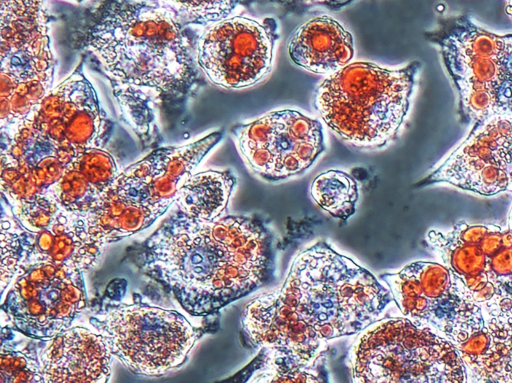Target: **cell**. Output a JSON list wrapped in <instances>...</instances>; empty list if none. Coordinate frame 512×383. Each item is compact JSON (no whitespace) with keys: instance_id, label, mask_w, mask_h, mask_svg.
Listing matches in <instances>:
<instances>
[{"instance_id":"6da1fadb","label":"cell","mask_w":512,"mask_h":383,"mask_svg":"<svg viewBox=\"0 0 512 383\" xmlns=\"http://www.w3.org/2000/svg\"><path fill=\"white\" fill-rule=\"evenodd\" d=\"M84 44L144 141L153 136L159 105L189 94L197 80L183 25L154 0H105L91 16Z\"/></svg>"},{"instance_id":"7a4b0ae2","label":"cell","mask_w":512,"mask_h":383,"mask_svg":"<svg viewBox=\"0 0 512 383\" xmlns=\"http://www.w3.org/2000/svg\"><path fill=\"white\" fill-rule=\"evenodd\" d=\"M274 236L257 217L182 212L146 243L145 265L190 314L205 316L275 280Z\"/></svg>"},{"instance_id":"3957f363","label":"cell","mask_w":512,"mask_h":383,"mask_svg":"<svg viewBox=\"0 0 512 383\" xmlns=\"http://www.w3.org/2000/svg\"><path fill=\"white\" fill-rule=\"evenodd\" d=\"M280 292L327 341L359 334L393 301L371 272L322 240L295 257Z\"/></svg>"},{"instance_id":"277c9868","label":"cell","mask_w":512,"mask_h":383,"mask_svg":"<svg viewBox=\"0 0 512 383\" xmlns=\"http://www.w3.org/2000/svg\"><path fill=\"white\" fill-rule=\"evenodd\" d=\"M419 67L417 61L398 68L349 63L317 86L314 108L344 142L361 149L386 147L408 114Z\"/></svg>"},{"instance_id":"5b68a950","label":"cell","mask_w":512,"mask_h":383,"mask_svg":"<svg viewBox=\"0 0 512 383\" xmlns=\"http://www.w3.org/2000/svg\"><path fill=\"white\" fill-rule=\"evenodd\" d=\"M358 383H463L468 373L457 347L408 317L378 319L358 334L348 353Z\"/></svg>"},{"instance_id":"8992f818","label":"cell","mask_w":512,"mask_h":383,"mask_svg":"<svg viewBox=\"0 0 512 383\" xmlns=\"http://www.w3.org/2000/svg\"><path fill=\"white\" fill-rule=\"evenodd\" d=\"M50 19L44 0H1V134L14 129L53 88Z\"/></svg>"},{"instance_id":"52a82bcc","label":"cell","mask_w":512,"mask_h":383,"mask_svg":"<svg viewBox=\"0 0 512 383\" xmlns=\"http://www.w3.org/2000/svg\"><path fill=\"white\" fill-rule=\"evenodd\" d=\"M111 131L112 123L79 66L1 139L69 164L88 149L102 148Z\"/></svg>"},{"instance_id":"ba28073f","label":"cell","mask_w":512,"mask_h":383,"mask_svg":"<svg viewBox=\"0 0 512 383\" xmlns=\"http://www.w3.org/2000/svg\"><path fill=\"white\" fill-rule=\"evenodd\" d=\"M428 243L464 283L484 316H512V231L464 220L447 231L430 230Z\"/></svg>"},{"instance_id":"9c48e42d","label":"cell","mask_w":512,"mask_h":383,"mask_svg":"<svg viewBox=\"0 0 512 383\" xmlns=\"http://www.w3.org/2000/svg\"><path fill=\"white\" fill-rule=\"evenodd\" d=\"M90 323L112 354L134 373L159 376L182 365L198 338L184 316L145 304L99 312Z\"/></svg>"},{"instance_id":"30bf717a","label":"cell","mask_w":512,"mask_h":383,"mask_svg":"<svg viewBox=\"0 0 512 383\" xmlns=\"http://www.w3.org/2000/svg\"><path fill=\"white\" fill-rule=\"evenodd\" d=\"M426 37L439 47L458 91L460 120L474 125L495 115L506 35L488 32L467 16H458L441 21Z\"/></svg>"},{"instance_id":"8fae6325","label":"cell","mask_w":512,"mask_h":383,"mask_svg":"<svg viewBox=\"0 0 512 383\" xmlns=\"http://www.w3.org/2000/svg\"><path fill=\"white\" fill-rule=\"evenodd\" d=\"M379 278L405 317L430 326L455 346L485 325L481 307L445 265L416 261Z\"/></svg>"},{"instance_id":"7c38bea8","label":"cell","mask_w":512,"mask_h":383,"mask_svg":"<svg viewBox=\"0 0 512 383\" xmlns=\"http://www.w3.org/2000/svg\"><path fill=\"white\" fill-rule=\"evenodd\" d=\"M231 132L252 171L269 182L303 174L325 150L322 123L293 109L271 111Z\"/></svg>"},{"instance_id":"4fadbf2b","label":"cell","mask_w":512,"mask_h":383,"mask_svg":"<svg viewBox=\"0 0 512 383\" xmlns=\"http://www.w3.org/2000/svg\"><path fill=\"white\" fill-rule=\"evenodd\" d=\"M81 272L51 263L31 265L17 277L2 309L22 334L52 339L86 307Z\"/></svg>"},{"instance_id":"5bb4252c","label":"cell","mask_w":512,"mask_h":383,"mask_svg":"<svg viewBox=\"0 0 512 383\" xmlns=\"http://www.w3.org/2000/svg\"><path fill=\"white\" fill-rule=\"evenodd\" d=\"M274 18L234 16L214 23L199 37L196 60L208 80L226 89L257 84L272 69L278 39Z\"/></svg>"},{"instance_id":"9a60e30c","label":"cell","mask_w":512,"mask_h":383,"mask_svg":"<svg viewBox=\"0 0 512 383\" xmlns=\"http://www.w3.org/2000/svg\"><path fill=\"white\" fill-rule=\"evenodd\" d=\"M436 182L485 196L512 192V114L474 124L466 140L422 183Z\"/></svg>"},{"instance_id":"2e32d148","label":"cell","mask_w":512,"mask_h":383,"mask_svg":"<svg viewBox=\"0 0 512 383\" xmlns=\"http://www.w3.org/2000/svg\"><path fill=\"white\" fill-rule=\"evenodd\" d=\"M242 327L258 359L292 366H315L326 361L327 340L297 313L280 290L263 294L245 307Z\"/></svg>"},{"instance_id":"e0dca14e","label":"cell","mask_w":512,"mask_h":383,"mask_svg":"<svg viewBox=\"0 0 512 383\" xmlns=\"http://www.w3.org/2000/svg\"><path fill=\"white\" fill-rule=\"evenodd\" d=\"M222 138L223 131L218 130L183 146L156 149L119 173L109 189L161 216L175 201L179 188Z\"/></svg>"},{"instance_id":"ac0fdd59","label":"cell","mask_w":512,"mask_h":383,"mask_svg":"<svg viewBox=\"0 0 512 383\" xmlns=\"http://www.w3.org/2000/svg\"><path fill=\"white\" fill-rule=\"evenodd\" d=\"M21 240L23 271L37 263L85 271L97 263L103 247L91 239L79 212L61 208L43 229L32 232L21 226Z\"/></svg>"},{"instance_id":"d6986e66","label":"cell","mask_w":512,"mask_h":383,"mask_svg":"<svg viewBox=\"0 0 512 383\" xmlns=\"http://www.w3.org/2000/svg\"><path fill=\"white\" fill-rule=\"evenodd\" d=\"M112 352L100 333L72 327L52 338L40 355L44 382L108 381Z\"/></svg>"},{"instance_id":"ffe728a7","label":"cell","mask_w":512,"mask_h":383,"mask_svg":"<svg viewBox=\"0 0 512 383\" xmlns=\"http://www.w3.org/2000/svg\"><path fill=\"white\" fill-rule=\"evenodd\" d=\"M288 55L297 66L320 75H331L350 63L353 37L338 21L321 15L300 25L291 36Z\"/></svg>"},{"instance_id":"44dd1931","label":"cell","mask_w":512,"mask_h":383,"mask_svg":"<svg viewBox=\"0 0 512 383\" xmlns=\"http://www.w3.org/2000/svg\"><path fill=\"white\" fill-rule=\"evenodd\" d=\"M485 317L484 327L456 345L468 382H512V316Z\"/></svg>"},{"instance_id":"7402d4cb","label":"cell","mask_w":512,"mask_h":383,"mask_svg":"<svg viewBox=\"0 0 512 383\" xmlns=\"http://www.w3.org/2000/svg\"><path fill=\"white\" fill-rule=\"evenodd\" d=\"M79 213L89 236L101 246L138 232L159 217L147 206L124 199L109 187L91 210Z\"/></svg>"},{"instance_id":"603a6c76","label":"cell","mask_w":512,"mask_h":383,"mask_svg":"<svg viewBox=\"0 0 512 383\" xmlns=\"http://www.w3.org/2000/svg\"><path fill=\"white\" fill-rule=\"evenodd\" d=\"M236 182L230 170L199 172L179 188L174 202L180 212L192 219L215 221L225 212Z\"/></svg>"},{"instance_id":"cb8c5ba5","label":"cell","mask_w":512,"mask_h":383,"mask_svg":"<svg viewBox=\"0 0 512 383\" xmlns=\"http://www.w3.org/2000/svg\"><path fill=\"white\" fill-rule=\"evenodd\" d=\"M310 194L322 210L346 221L356 211L358 183L350 174L331 169L316 176Z\"/></svg>"},{"instance_id":"d4e9b609","label":"cell","mask_w":512,"mask_h":383,"mask_svg":"<svg viewBox=\"0 0 512 383\" xmlns=\"http://www.w3.org/2000/svg\"><path fill=\"white\" fill-rule=\"evenodd\" d=\"M102 193L70 162L61 178L43 196L61 209L86 212L97 204Z\"/></svg>"},{"instance_id":"484cf974","label":"cell","mask_w":512,"mask_h":383,"mask_svg":"<svg viewBox=\"0 0 512 383\" xmlns=\"http://www.w3.org/2000/svg\"><path fill=\"white\" fill-rule=\"evenodd\" d=\"M182 25L214 24L228 18L242 0H154Z\"/></svg>"},{"instance_id":"4316f807","label":"cell","mask_w":512,"mask_h":383,"mask_svg":"<svg viewBox=\"0 0 512 383\" xmlns=\"http://www.w3.org/2000/svg\"><path fill=\"white\" fill-rule=\"evenodd\" d=\"M252 374L248 382H327L325 363L315 366H291L281 363L264 362L257 359L252 363Z\"/></svg>"},{"instance_id":"83f0119b","label":"cell","mask_w":512,"mask_h":383,"mask_svg":"<svg viewBox=\"0 0 512 383\" xmlns=\"http://www.w3.org/2000/svg\"><path fill=\"white\" fill-rule=\"evenodd\" d=\"M1 382H44L41 362L33 351L18 350L3 344L1 349Z\"/></svg>"},{"instance_id":"f1b7e54d","label":"cell","mask_w":512,"mask_h":383,"mask_svg":"<svg viewBox=\"0 0 512 383\" xmlns=\"http://www.w3.org/2000/svg\"><path fill=\"white\" fill-rule=\"evenodd\" d=\"M2 218L1 224V289L23 271L25 251L21 240V225Z\"/></svg>"},{"instance_id":"f546056e","label":"cell","mask_w":512,"mask_h":383,"mask_svg":"<svg viewBox=\"0 0 512 383\" xmlns=\"http://www.w3.org/2000/svg\"><path fill=\"white\" fill-rule=\"evenodd\" d=\"M71 163L101 192H104L119 174L113 157L102 148L88 149L77 155Z\"/></svg>"},{"instance_id":"4dcf8cb0","label":"cell","mask_w":512,"mask_h":383,"mask_svg":"<svg viewBox=\"0 0 512 383\" xmlns=\"http://www.w3.org/2000/svg\"><path fill=\"white\" fill-rule=\"evenodd\" d=\"M16 221L26 230L36 232L47 227L59 207L45 196L29 202H23L11 206Z\"/></svg>"},{"instance_id":"1f68e13d","label":"cell","mask_w":512,"mask_h":383,"mask_svg":"<svg viewBox=\"0 0 512 383\" xmlns=\"http://www.w3.org/2000/svg\"><path fill=\"white\" fill-rule=\"evenodd\" d=\"M277 3L293 6L322 5L332 10H339L353 0H270Z\"/></svg>"},{"instance_id":"d6a6232c","label":"cell","mask_w":512,"mask_h":383,"mask_svg":"<svg viewBox=\"0 0 512 383\" xmlns=\"http://www.w3.org/2000/svg\"><path fill=\"white\" fill-rule=\"evenodd\" d=\"M508 227L512 231V205H511V210H510V214H509Z\"/></svg>"},{"instance_id":"836d02e7","label":"cell","mask_w":512,"mask_h":383,"mask_svg":"<svg viewBox=\"0 0 512 383\" xmlns=\"http://www.w3.org/2000/svg\"><path fill=\"white\" fill-rule=\"evenodd\" d=\"M75 1H77V2H81V1H83V0H75Z\"/></svg>"}]
</instances>
